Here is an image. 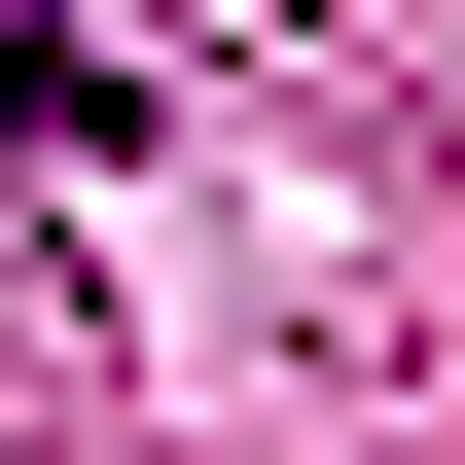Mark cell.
<instances>
[{
    "instance_id": "1",
    "label": "cell",
    "mask_w": 465,
    "mask_h": 465,
    "mask_svg": "<svg viewBox=\"0 0 465 465\" xmlns=\"http://www.w3.org/2000/svg\"><path fill=\"white\" fill-rule=\"evenodd\" d=\"M0 143H143V72L72 36V0H0Z\"/></svg>"
}]
</instances>
